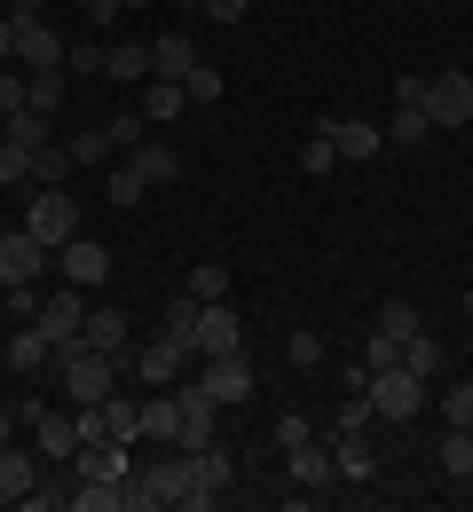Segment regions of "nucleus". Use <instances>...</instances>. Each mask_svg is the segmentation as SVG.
<instances>
[{"mask_svg":"<svg viewBox=\"0 0 473 512\" xmlns=\"http://www.w3.org/2000/svg\"><path fill=\"white\" fill-rule=\"evenodd\" d=\"M237 481V457L213 442V449H182V481H174V505L182 512H213Z\"/></svg>","mask_w":473,"mask_h":512,"instance_id":"nucleus-1","label":"nucleus"},{"mask_svg":"<svg viewBox=\"0 0 473 512\" xmlns=\"http://www.w3.org/2000/svg\"><path fill=\"white\" fill-rule=\"evenodd\" d=\"M56 371H64V394H71V402H111V394H119V363H111V355H95V347H79V339L56 347Z\"/></svg>","mask_w":473,"mask_h":512,"instance_id":"nucleus-2","label":"nucleus"},{"mask_svg":"<svg viewBox=\"0 0 473 512\" xmlns=\"http://www.w3.org/2000/svg\"><path fill=\"white\" fill-rule=\"evenodd\" d=\"M276 442H284V473L300 481V489H332V449L308 434V418H276Z\"/></svg>","mask_w":473,"mask_h":512,"instance_id":"nucleus-3","label":"nucleus"},{"mask_svg":"<svg viewBox=\"0 0 473 512\" xmlns=\"http://www.w3.org/2000/svg\"><path fill=\"white\" fill-rule=\"evenodd\" d=\"M198 394H213V402H221V410H229V402H253V386H261V371H253V363H245V347H237V355H198Z\"/></svg>","mask_w":473,"mask_h":512,"instance_id":"nucleus-4","label":"nucleus"},{"mask_svg":"<svg viewBox=\"0 0 473 512\" xmlns=\"http://www.w3.org/2000/svg\"><path fill=\"white\" fill-rule=\"evenodd\" d=\"M363 394H371V418H395V426L426 410V379H418V371H403V363H395V371H371V379H363Z\"/></svg>","mask_w":473,"mask_h":512,"instance_id":"nucleus-5","label":"nucleus"},{"mask_svg":"<svg viewBox=\"0 0 473 512\" xmlns=\"http://www.w3.org/2000/svg\"><path fill=\"white\" fill-rule=\"evenodd\" d=\"M24 229L56 253V245H71L79 237V197L71 190H32V213H24Z\"/></svg>","mask_w":473,"mask_h":512,"instance_id":"nucleus-6","label":"nucleus"},{"mask_svg":"<svg viewBox=\"0 0 473 512\" xmlns=\"http://www.w3.org/2000/svg\"><path fill=\"white\" fill-rule=\"evenodd\" d=\"M174 394H182V426H174V449H213V442H221V402H213V394H198L190 379L174 386Z\"/></svg>","mask_w":473,"mask_h":512,"instance_id":"nucleus-7","label":"nucleus"},{"mask_svg":"<svg viewBox=\"0 0 473 512\" xmlns=\"http://www.w3.org/2000/svg\"><path fill=\"white\" fill-rule=\"evenodd\" d=\"M48 260H56V253H48L32 229H0V284H40Z\"/></svg>","mask_w":473,"mask_h":512,"instance_id":"nucleus-8","label":"nucleus"},{"mask_svg":"<svg viewBox=\"0 0 473 512\" xmlns=\"http://www.w3.org/2000/svg\"><path fill=\"white\" fill-rule=\"evenodd\" d=\"M426 119H434V127H466L473 119V79L466 71H434V79H426Z\"/></svg>","mask_w":473,"mask_h":512,"instance_id":"nucleus-9","label":"nucleus"},{"mask_svg":"<svg viewBox=\"0 0 473 512\" xmlns=\"http://www.w3.org/2000/svg\"><path fill=\"white\" fill-rule=\"evenodd\" d=\"M245 347V316L229 300H205L198 308V355H237Z\"/></svg>","mask_w":473,"mask_h":512,"instance_id":"nucleus-10","label":"nucleus"},{"mask_svg":"<svg viewBox=\"0 0 473 512\" xmlns=\"http://www.w3.org/2000/svg\"><path fill=\"white\" fill-rule=\"evenodd\" d=\"M127 465H135L127 442H79L64 473H71V481H127Z\"/></svg>","mask_w":473,"mask_h":512,"instance_id":"nucleus-11","label":"nucleus"},{"mask_svg":"<svg viewBox=\"0 0 473 512\" xmlns=\"http://www.w3.org/2000/svg\"><path fill=\"white\" fill-rule=\"evenodd\" d=\"M40 473H48V457H40V449H0V505H24V497H32V489H40Z\"/></svg>","mask_w":473,"mask_h":512,"instance_id":"nucleus-12","label":"nucleus"},{"mask_svg":"<svg viewBox=\"0 0 473 512\" xmlns=\"http://www.w3.org/2000/svg\"><path fill=\"white\" fill-rule=\"evenodd\" d=\"M32 323H40L56 347H64V339H79V323H87V300H79V284H56V292L40 300V316H32Z\"/></svg>","mask_w":473,"mask_h":512,"instance_id":"nucleus-13","label":"nucleus"},{"mask_svg":"<svg viewBox=\"0 0 473 512\" xmlns=\"http://www.w3.org/2000/svg\"><path fill=\"white\" fill-rule=\"evenodd\" d=\"M56 268H64V284H103L111 276V245H87V237H71V245H56Z\"/></svg>","mask_w":473,"mask_h":512,"instance_id":"nucleus-14","label":"nucleus"},{"mask_svg":"<svg viewBox=\"0 0 473 512\" xmlns=\"http://www.w3.org/2000/svg\"><path fill=\"white\" fill-rule=\"evenodd\" d=\"M16 64H24V71H56V64H64V40H56V24H48V16L16 24Z\"/></svg>","mask_w":473,"mask_h":512,"instance_id":"nucleus-15","label":"nucleus"},{"mask_svg":"<svg viewBox=\"0 0 473 512\" xmlns=\"http://www.w3.org/2000/svg\"><path fill=\"white\" fill-rule=\"evenodd\" d=\"M182 371H190V355H182L174 339H150V347L135 355V379L142 386H182Z\"/></svg>","mask_w":473,"mask_h":512,"instance_id":"nucleus-16","label":"nucleus"},{"mask_svg":"<svg viewBox=\"0 0 473 512\" xmlns=\"http://www.w3.org/2000/svg\"><path fill=\"white\" fill-rule=\"evenodd\" d=\"M79 347H95V355H127V316L119 308H87V323H79Z\"/></svg>","mask_w":473,"mask_h":512,"instance_id":"nucleus-17","label":"nucleus"},{"mask_svg":"<svg viewBox=\"0 0 473 512\" xmlns=\"http://www.w3.org/2000/svg\"><path fill=\"white\" fill-rule=\"evenodd\" d=\"M48 363H56V339H48L40 323H24V331L8 339V371H24V379H32V371H48Z\"/></svg>","mask_w":473,"mask_h":512,"instance_id":"nucleus-18","label":"nucleus"},{"mask_svg":"<svg viewBox=\"0 0 473 512\" xmlns=\"http://www.w3.org/2000/svg\"><path fill=\"white\" fill-rule=\"evenodd\" d=\"M324 134H332L339 158H379V150H387V134L363 127V119H324Z\"/></svg>","mask_w":473,"mask_h":512,"instance_id":"nucleus-19","label":"nucleus"},{"mask_svg":"<svg viewBox=\"0 0 473 512\" xmlns=\"http://www.w3.org/2000/svg\"><path fill=\"white\" fill-rule=\"evenodd\" d=\"M32 426H40V457H48V465H71V449H79V426H71L64 410H32Z\"/></svg>","mask_w":473,"mask_h":512,"instance_id":"nucleus-20","label":"nucleus"},{"mask_svg":"<svg viewBox=\"0 0 473 512\" xmlns=\"http://www.w3.org/2000/svg\"><path fill=\"white\" fill-rule=\"evenodd\" d=\"M150 64H158V79H182V71L205 64V56H198V40H190V32H166V40H150Z\"/></svg>","mask_w":473,"mask_h":512,"instance_id":"nucleus-21","label":"nucleus"},{"mask_svg":"<svg viewBox=\"0 0 473 512\" xmlns=\"http://www.w3.org/2000/svg\"><path fill=\"white\" fill-rule=\"evenodd\" d=\"M332 473H339V481H371V473H379L371 442H363V434H339V442H332Z\"/></svg>","mask_w":473,"mask_h":512,"instance_id":"nucleus-22","label":"nucleus"},{"mask_svg":"<svg viewBox=\"0 0 473 512\" xmlns=\"http://www.w3.org/2000/svg\"><path fill=\"white\" fill-rule=\"evenodd\" d=\"M64 87H71L64 64H56V71H24V103H32V111H48V119L64 111Z\"/></svg>","mask_w":473,"mask_h":512,"instance_id":"nucleus-23","label":"nucleus"},{"mask_svg":"<svg viewBox=\"0 0 473 512\" xmlns=\"http://www.w3.org/2000/svg\"><path fill=\"white\" fill-rule=\"evenodd\" d=\"M150 48L142 40H119V48H103V79H150Z\"/></svg>","mask_w":473,"mask_h":512,"instance_id":"nucleus-24","label":"nucleus"},{"mask_svg":"<svg viewBox=\"0 0 473 512\" xmlns=\"http://www.w3.org/2000/svg\"><path fill=\"white\" fill-rule=\"evenodd\" d=\"M127 158H135V174H142V182H150V190H158V182H174V174H182V158H174V150H166V142H135V150H127Z\"/></svg>","mask_w":473,"mask_h":512,"instance_id":"nucleus-25","label":"nucleus"},{"mask_svg":"<svg viewBox=\"0 0 473 512\" xmlns=\"http://www.w3.org/2000/svg\"><path fill=\"white\" fill-rule=\"evenodd\" d=\"M158 339H174V347H182V355L198 363V300H190V292H182V300L166 308V331H158Z\"/></svg>","mask_w":473,"mask_h":512,"instance_id":"nucleus-26","label":"nucleus"},{"mask_svg":"<svg viewBox=\"0 0 473 512\" xmlns=\"http://www.w3.org/2000/svg\"><path fill=\"white\" fill-rule=\"evenodd\" d=\"M387 142H395V150H418V142H426V134H434V119H426V111H418V103H395V119H387Z\"/></svg>","mask_w":473,"mask_h":512,"instance_id":"nucleus-27","label":"nucleus"},{"mask_svg":"<svg viewBox=\"0 0 473 512\" xmlns=\"http://www.w3.org/2000/svg\"><path fill=\"white\" fill-rule=\"evenodd\" d=\"M182 111H190V95H182V79H158V87L142 95V119H150V127H166V119H182Z\"/></svg>","mask_w":473,"mask_h":512,"instance_id":"nucleus-28","label":"nucleus"},{"mask_svg":"<svg viewBox=\"0 0 473 512\" xmlns=\"http://www.w3.org/2000/svg\"><path fill=\"white\" fill-rule=\"evenodd\" d=\"M64 174H71V142H40L32 150V182L40 190H64Z\"/></svg>","mask_w":473,"mask_h":512,"instance_id":"nucleus-29","label":"nucleus"},{"mask_svg":"<svg viewBox=\"0 0 473 512\" xmlns=\"http://www.w3.org/2000/svg\"><path fill=\"white\" fill-rule=\"evenodd\" d=\"M442 473H450V481H473V426H450V434H442Z\"/></svg>","mask_w":473,"mask_h":512,"instance_id":"nucleus-30","label":"nucleus"},{"mask_svg":"<svg viewBox=\"0 0 473 512\" xmlns=\"http://www.w3.org/2000/svg\"><path fill=\"white\" fill-rule=\"evenodd\" d=\"M403 371H418V379L442 371V339H434V331H410V339H403Z\"/></svg>","mask_w":473,"mask_h":512,"instance_id":"nucleus-31","label":"nucleus"},{"mask_svg":"<svg viewBox=\"0 0 473 512\" xmlns=\"http://www.w3.org/2000/svg\"><path fill=\"white\" fill-rule=\"evenodd\" d=\"M103 418H111V442H142V402L111 394V402H103Z\"/></svg>","mask_w":473,"mask_h":512,"instance_id":"nucleus-32","label":"nucleus"},{"mask_svg":"<svg viewBox=\"0 0 473 512\" xmlns=\"http://www.w3.org/2000/svg\"><path fill=\"white\" fill-rule=\"evenodd\" d=\"M190 300H229V268H221V260H198V268H190Z\"/></svg>","mask_w":473,"mask_h":512,"instance_id":"nucleus-33","label":"nucleus"},{"mask_svg":"<svg viewBox=\"0 0 473 512\" xmlns=\"http://www.w3.org/2000/svg\"><path fill=\"white\" fill-rule=\"evenodd\" d=\"M371 331H387V339H410V331H418V308H410V300H379Z\"/></svg>","mask_w":473,"mask_h":512,"instance_id":"nucleus-34","label":"nucleus"},{"mask_svg":"<svg viewBox=\"0 0 473 512\" xmlns=\"http://www.w3.org/2000/svg\"><path fill=\"white\" fill-rule=\"evenodd\" d=\"M332 166H339L332 134H324V127H308V142H300V174H332Z\"/></svg>","mask_w":473,"mask_h":512,"instance_id":"nucleus-35","label":"nucleus"},{"mask_svg":"<svg viewBox=\"0 0 473 512\" xmlns=\"http://www.w3.org/2000/svg\"><path fill=\"white\" fill-rule=\"evenodd\" d=\"M0 134L24 142V150H40V142H48V111H16V119H0Z\"/></svg>","mask_w":473,"mask_h":512,"instance_id":"nucleus-36","label":"nucleus"},{"mask_svg":"<svg viewBox=\"0 0 473 512\" xmlns=\"http://www.w3.org/2000/svg\"><path fill=\"white\" fill-rule=\"evenodd\" d=\"M395 363H403V339L371 331V339H363V379H371V371H395Z\"/></svg>","mask_w":473,"mask_h":512,"instance_id":"nucleus-37","label":"nucleus"},{"mask_svg":"<svg viewBox=\"0 0 473 512\" xmlns=\"http://www.w3.org/2000/svg\"><path fill=\"white\" fill-rule=\"evenodd\" d=\"M182 95H190V103H221V71L190 64V71H182Z\"/></svg>","mask_w":473,"mask_h":512,"instance_id":"nucleus-38","label":"nucleus"},{"mask_svg":"<svg viewBox=\"0 0 473 512\" xmlns=\"http://www.w3.org/2000/svg\"><path fill=\"white\" fill-rule=\"evenodd\" d=\"M142 197H150V182L135 174V158H127V166H111V205H142Z\"/></svg>","mask_w":473,"mask_h":512,"instance_id":"nucleus-39","label":"nucleus"},{"mask_svg":"<svg viewBox=\"0 0 473 512\" xmlns=\"http://www.w3.org/2000/svg\"><path fill=\"white\" fill-rule=\"evenodd\" d=\"M103 158H111V134H103V127L71 134V166H103Z\"/></svg>","mask_w":473,"mask_h":512,"instance_id":"nucleus-40","label":"nucleus"},{"mask_svg":"<svg viewBox=\"0 0 473 512\" xmlns=\"http://www.w3.org/2000/svg\"><path fill=\"white\" fill-rule=\"evenodd\" d=\"M0 182H32V150L0 134Z\"/></svg>","mask_w":473,"mask_h":512,"instance_id":"nucleus-41","label":"nucleus"},{"mask_svg":"<svg viewBox=\"0 0 473 512\" xmlns=\"http://www.w3.org/2000/svg\"><path fill=\"white\" fill-rule=\"evenodd\" d=\"M16 111H32V103H24V71L0 64V119H16Z\"/></svg>","mask_w":473,"mask_h":512,"instance_id":"nucleus-42","label":"nucleus"},{"mask_svg":"<svg viewBox=\"0 0 473 512\" xmlns=\"http://www.w3.org/2000/svg\"><path fill=\"white\" fill-rule=\"evenodd\" d=\"M442 418H450V426H473V379H458L442 394Z\"/></svg>","mask_w":473,"mask_h":512,"instance_id":"nucleus-43","label":"nucleus"},{"mask_svg":"<svg viewBox=\"0 0 473 512\" xmlns=\"http://www.w3.org/2000/svg\"><path fill=\"white\" fill-rule=\"evenodd\" d=\"M292 363L316 371V363H324V331H292Z\"/></svg>","mask_w":473,"mask_h":512,"instance_id":"nucleus-44","label":"nucleus"},{"mask_svg":"<svg viewBox=\"0 0 473 512\" xmlns=\"http://www.w3.org/2000/svg\"><path fill=\"white\" fill-rule=\"evenodd\" d=\"M142 134H150V119H142V111H127V119H111V150H135Z\"/></svg>","mask_w":473,"mask_h":512,"instance_id":"nucleus-45","label":"nucleus"},{"mask_svg":"<svg viewBox=\"0 0 473 512\" xmlns=\"http://www.w3.org/2000/svg\"><path fill=\"white\" fill-rule=\"evenodd\" d=\"M363 418H371V394H347V402H339V434H363Z\"/></svg>","mask_w":473,"mask_h":512,"instance_id":"nucleus-46","label":"nucleus"},{"mask_svg":"<svg viewBox=\"0 0 473 512\" xmlns=\"http://www.w3.org/2000/svg\"><path fill=\"white\" fill-rule=\"evenodd\" d=\"M64 71H103V40H79V48H64Z\"/></svg>","mask_w":473,"mask_h":512,"instance_id":"nucleus-47","label":"nucleus"},{"mask_svg":"<svg viewBox=\"0 0 473 512\" xmlns=\"http://www.w3.org/2000/svg\"><path fill=\"white\" fill-rule=\"evenodd\" d=\"M205 16H213V24H245V8H253V0H198Z\"/></svg>","mask_w":473,"mask_h":512,"instance_id":"nucleus-48","label":"nucleus"},{"mask_svg":"<svg viewBox=\"0 0 473 512\" xmlns=\"http://www.w3.org/2000/svg\"><path fill=\"white\" fill-rule=\"evenodd\" d=\"M0 64H16V16H0Z\"/></svg>","mask_w":473,"mask_h":512,"instance_id":"nucleus-49","label":"nucleus"},{"mask_svg":"<svg viewBox=\"0 0 473 512\" xmlns=\"http://www.w3.org/2000/svg\"><path fill=\"white\" fill-rule=\"evenodd\" d=\"M8 16H16V24H32V16H40V0H8Z\"/></svg>","mask_w":473,"mask_h":512,"instance_id":"nucleus-50","label":"nucleus"},{"mask_svg":"<svg viewBox=\"0 0 473 512\" xmlns=\"http://www.w3.org/2000/svg\"><path fill=\"white\" fill-rule=\"evenodd\" d=\"M8 434H16V418H8V410H0V449H8Z\"/></svg>","mask_w":473,"mask_h":512,"instance_id":"nucleus-51","label":"nucleus"},{"mask_svg":"<svg viewBox=\"0 0 473 512\" xmlns=\"http://www.w3.org/2000/svg\"><path fill=\"white\" fill-rule=\"evenodd\" d=\"M111 8H150V0H111Z\"/></svg>","mask_w":473,"mask_h":512,"instance_id":"nucleus-52","label":"nucleus"},{"mask_svg":"<svg viewBox=\"0 0 473 512\" xmlns=\"http://www.w3.org/2000/svg\"><path fill=\"white\" fill-rule=\"evenodd\" d=\"M0 16H8V0H0Z\"/></svg>","mask_w":473,"mask_h":512,"instance_id":"nucleus-53","label":"nucleus"}]
</instances>
